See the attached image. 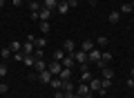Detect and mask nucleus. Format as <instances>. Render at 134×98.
I'll return each instance as SVG.
<instances>
[{
  "label": "nucleus",
  "mask_w": 134,
  "mask_h": 98,
  "mask_svg": "<svg viewBox=\"0 0 134 98\" xmlns=\"http://www.w3.org/2000/svg\"><path fill=\"white\" fill-rule=\"evenodd\" d=\"M100 54H103V51L94 47L92 51H87V62H96V65H98V62H100Z\"/></svg>",
  "instance_id": "f257e3e1"
},
{
  "label": "nucleus",
  "mask_w": 134,
  "mask_h": 98,
  "mask_svg": "<svg viewBox=\"0 0 134 98\" xmlns=\"http://www.w3.org/2000/svg\"><path fill=\"white\" fill-rule=\"evenodd\" d=\"M74 60H76V65H87V51H74Z\"/></svg>",
  "instance_id": "f03ea898"
},
{
  "label": "nucleus",
  "mask_w": 134,
  "mask_h": 98,
  "mask_svg": "<svg viewBox=\"0 0 134 98\" xmlns=\"http://www.w3.org/2000/svg\"><path fill=\"white\" fill-rule=\"evenodd\" d=\"M76 94L78 96H87V94H92V89H90V83H81V85H76Z\"/></svg>",
  "instance_id": "7ed1b4c3"
},
{
  "label": "nucleus",
  "mask_w": 134,
  "mask_h": 98,
  "mask_svg": "<svg viewBox=\"0 0 134 98\" xmlns=\"http://www.w3.org/2000/svg\"><path fill=\"white\" fill-rule=\"evenodd\" d=\"M47 69L52 71V76H58V74H60V71H63V65H60V62H58V60H52V62H49V65H47Z\"/></svg>",
  "instance_id": "20e7f679"
},
{
  "label": "nucleus",
  "mask_w": 134,
  "mask_h": 98,
  "mask_svg": "<svg viewBox=\"0 0 134 98\" xmlns=\"http://www.w3.org/2000/svg\"><path fill=\"white\" fill-rule=\"evenodd\" d=\"M63 49H65V54H74L76 51V42H74L72 38H67V40L63 42Z\"/></svg>",
  "instance_id": "39448f33"
},
{
  "label": "nucleus",
  "mask_w": 134,
  "mask_h": 98,
  "mask_svg": "<svg viewBox=\"0 0 134 98\" xmlns=\"http://www.w3.org/2000/svg\"><path fill=\"white\" fill-rule=\"evenodd\" d=\"M60 65H63V67H69V69H72V67L76 65V60H74V54H65V58L60 60Z\"/></svg>",
  "instance_id": "423d86ee"
},
{
  "label": "nucleus",
  "mask_w": 134,
  "mask_h": 98,
  "mask_svg": "<svg viewBox=\"0 0 134 98\" xmlns=\"http://www.w3.org/2000/svg\"><path fill=\"white\" fill-rule=\"evenodd\" d=\"M36 78H38L40 83H45V85H49V80H52L54 76H52V71H49V69H45V71H40V74L36 76Z\"/></svg>",
  "instance_id": "0eeeda50"
},
{
  "label": "nucleus",
  "mask_w": 134,
  "mask_h": 98,
  "mask_svg": "<svg viewBox=\"0 0 134 98\" xmlns=\"http://www.w3.org/2000/svg\"><path fill=\"white\" fill-rule=\"evenodd\" d=\"M92 78H94V76H92V71L83 65V67H81V83H90Z\"/></svg>",
  "instance_id": "6e6552de"
},
{
  "label": "nucleus",
  "mask_w": 134,
  "mask_h": 98,
  "mask_svg": "<svg viewBox=\"0 0 134 98\" xmlns=\"http://www.w3.org/2000/svg\"><path fill=\"white\" fill-rule=\"evenodd\" d=\"M34 47H36V45H34L31 40H27V42L23 45V54H25V56H34V51H36Z\"/></svg>",
  "instance_id": "1a4fd4ad"
},
{
  "label": "nucleus",
  "mask_w": 134,
  "mask_h": 98,
  "mask_svg": "<svg viewBox=\"0 0 134 98\" xmlns=\"http://www.w3.org/2000/svg\"><path fill=\"white\" fill-rule=\"evenodd\" d=\"M98 69L103 71V78H105V80H112V78H114V69H112V67L103 65V67H98Z\"/></svg>",
  "instance_id": "9d476101"
},
{
  "label": "nucleus",
  "mask_w": 134,
  "mask_h": 98,
  "mask_svg": "<svg viewBox=\"0 0 134 98\" xmlns=\"http://www.w3.org/2000/svg\"><path fill=\"white\" fill-rule=\"evenodd\" d=\"M63 91H65V96L67 94H74L76 91V85H74L72 80H65V83H63Z\"/></svg>",
  "instance_id": "9b49d317"
},
{
  "label": "nucleus",
  "mask_w": 134,
  "mask_h": 98,
  "mask_svg": "<svg viewBox=\"0 0 134 98\" xmlns=\"http://www.w3.org/2000/svg\"><path fill=\"white\" fill-rule=\"evenodd\" d=\"M49 87H52L54 91H58V89H63V80L58 78V76H54V78L49 80Z\"/></svg>",
  "instance_id": "f8f14e48"
},
{
  "label": "nucleus",
  "mask_w": 134,
  "mask_h": 98,
  "mask_svg": "<svg viewBox=\"0 0 134 98\" xmlns=\"http://www.w3.org/2000/svg\"><path fill=\"white\" fill-rule=\"evenodd\" d=\"M52 14H54L52 9H47V7H43V9L38 11V18H40V20H47V22H49V18H52Z\"/></svg>",
  "instance_id": "ddd939ff"
},
{
  "label": "nucleus",
  "mask_w": 134,
  "mask_h": 98,
  "mask_svg": "<svg viewBox=\"0 0 134 98\" xmlns=\"http://www.w3.org/2000/svg\"><path fill=\"white\" fill-rule=\"evenodd\" d=\"M110 62H112V54H110V51H103V54H100V62H98V67L110 65Z\"/></svg>",
  "instance_id": "4468645a"
},
{
  "label": "nucleus",
  "mask_w": 134,
  "mask_h": 98,
  "mask_svg": "<svg viewBox=\"0 0 134 98\" xmlns=\"http://www.w3.org/2000/svg\"><path fill=\"white\" fill-rule=\"evenodd\" d=\"M58 78H60L63 83H65V80H69V78H72V69H69V67H63V71L58 74Z\"/></svg>",
  "instance_id": "2eb2a0df"
},
{
  "label": "nucleus",
  "mask_w": 134,
  "mask_h": 98,
  "mask_svg": "<svg viewBox=\"0 0 134 98\" xmlns=\"http://www.w3.org/2000/svg\"><path fill=\"white\" fill-rule=\"evenodd\" d=\"M94 47H96V42L92 40V38H87V40H83V47H81V49H83V51H92Z\"/></svg>",
  "instance_id": "dca6fc26"
},
{
  "label": "nucleus",
  "mask_w": 134,
  "mask_h": 98,
  "mask_svg": "<svg viewBox=\"0 0 134 98\" xmlns=\"http://www.w3.org/2000/svg\"><path fill=\"white\" fill-rule=\"evenodd\" d=\"M107 20H110L112 25H119V20H121V11H110V16H107Z\"/></svg>",
  "instance_id": "f3484780"
},
{
  "label": "nucleus",
  "mask_w": 134,
  "mask_h": 98,
  "mask_svg": "<svg viewBox=\"0 0 134 98\" xmlns=\"http://www.w3.org/2000/svg\"><path fill=\"white\" fill-rule=\"evenodd\" d=\"M45 69H47V62H45V60H36L34 71H36V74H40V71H45Z\"/></svg>",
  "instance_id": "a211bd4d"
},
{
  "label": "nucleus",
  "mask_w": 134,
  "mask_h": 98,
  "mask_svg": "<svg viewBox=\"0 0 134 98\" xmlns=\"http://www.w3.org/2000/svg\"><path fill=\"white\" fill-rule=\"evenodd\" d=\"M43 9V2H38V0H29V11H40Z\"/></svg>",
  "instance_id": "6ab92c4d"
},
{
  "label": "nucleus",
  "mask_w": 134,
  "mask_h": 98,
  "mask_svg": "<svg viewBox=\"0 0 134 98\" xmlns=\"http://www.w3.org/2000/svg\"><path fill=\"white\" fill-rule=\"evenodd\" d=\"M38 31H43L45 36L49 33V22H47V20H40V22H38Z\"/></svg>",
  "instance_id": "aec40b11"
},
{
  "label": "nucleus",
  "mask_w": 134,
  "mask_h": 98,
  "mask_svg": "<svg viewBox=\"0 0 134 98\" xmlns=\"http://www.w3.org/2000/svg\"><path fill=\"white\" fill-rule=\"evenodd\" d=\"M43 7H47V9H56V7H58V0H43Z\"/></svg>",
  "instance_id": "412c9836"
},
{
  "label": "nucleus",
  "mask_w": 134,
  "mask_h": 98,
  "mask_svg": "<svg viewBox=\"0 0 134 98\" xmlns=\"http://www.w3.org/2000/svg\"><path fill=\"white\" fill-rule=\"evenodd\" d=\"M90 89H92V91H98V89H100V80L98 78H92L90 80Z\"/></svg>",
  "instance_id": "4be33fe9"
},
{
  "label": "nucleus",
  "mask_w": 134,
  "mask_h": 98,
  "mask_svg": "<svg viewBox=\"0 0 134 98\" xmlns=\"http://www.w3.org/2000/svg\"><path fill=\"white\" fill-rule=\"evenodd\" d=\"M56 11H58V14H67V11H69V5H67V2H58Z\"/></svg>",
  "instance_id": "5701e85b"
},
{
  "label": "nucleus",
  "mask_w": 134,
  "mask_h": 98,
  "mask_svg": "<svg viewBox=\"0 0 134 98\" xmlns=\"http://www.w3.org/2000/svg\"><path fill=\"white\" fill-rule=\"evenodd\" d=\"M94 42H96V45H98V47H107V42H110V40H107L105 36H98V38H96Z\"/></svg>",
  "instance_id": "b1692460"
},
{
  "label": "nucleus",
  "mask_w": 134,
  "mask_h": 98,
  "mask_svg": "<svg viewBox=\"0 0 134 98\" xmlns=\"http://www.w3.org/2000/svg\"><path fill=\"white\" fill-rule=\"evenodd\" d=\"M25 65H27V67H31V69H34V65H36V58H34V56H25Z\"/></svg>",
  "instance_id": "393cba45"
},
{
  "label": "nucleus",
  "mask_w": 134,
  "mask_h": 98,
  "mask_svg": "<svg viewBox=\"0 0 134 98\" xmlns=\"http://www.w3.org/2000/svg\"><path fill=\"white\" fill-rule=\"evenodd\" d=\"M63 58H65V51H63V49H56V51H54V60H58V62H60Z\"/></svg>",
  "instance_id": "a878e982"
},
{
  "label": "nucleus",
  "mask_w": 134,
  "mask_h": 98,
  "mask_svg": "<svg viewBox=\"0 0 134 98\" xmlns=\"http://www.w3.org/2000/svg\"><path fill=\"white\" fill-rule=\"evenodd\" d=\"M11 56V49L9 47H2V49H0V58H9Z\"/></svg>",
  "instance_id": "bb28decb"
},
{
  "label": "nucleus",
  "mask_w": 134,
  "mask_h": 98,
  "mask_svg": "<svg viewBox=\"0 0 134 98\" xmlns=\"http://www.w3.org/2000/svg\"><path fill=\"white\" fill-rule=\"evenodd\" d=\"M9 49H11V51H23V45H20V42H11V45H9Z\"/></svg>",
  "instance_id": "cd10ccee"
},
{
  "label": "nucleus",
  "mask_w": 134,
  "mask_h": 98,
  "mask_svg": "<svg viewBox=\"0 0 134 98\" xmlns=\"http://www.w3.org/2000/svg\"><path fill=\"white\" fill-rule=\"evenodd\" d=\"M34 58H36V60H45V51L43 49H36V51H34Z\"/></svg>",
  "instance_id": "c85d7f7f"
},
{
  "label": "nucleus",
  "mask_w": 134,
  "mask_h": 98,
  "mask_svg": "<svg viewBox=\"0 0 134 98\" xmlns=\"http://www.w3.org/2000/svg\"><path fill=\"white\" fill-rule=\"evenodd\" d=\"M36 47H38V49H45V47H47V40H45V38H36Z\"/></svg>",
  "instance_id": "c756f323"
},
{
  "label": "nucleus",
  "mask_w": 134,
  "mask_h": 98,
  "mask_svg": "<svg viewBox=\"0 0 134 98\" xmlns=\"http://www.w3.org/2000/svg\"><path fill=\"white\" fill-rule=\"evenodd\" d=\"M14 58H16L18 62H23V60H25V54H23V51H14Z\"/></svg>",
  "instance_id": "7c9ffc66"
},
{
  "label": "nucleus",
  "mask_w": 134,
  "mask_h": 98,
  "mask_svg": "<svg viewBox=\"0 0 134 98\" xmlns=\"http://www.w3.org/2000/svg\"><path fill=\"white\" fill-rule=\"evenodd\" d=\"M5 76H7V65L0 62V78H5Z\"/></svg>",
  "instance_id": "2f4dec72"
},
{
  "label": "nucleus",
  "mask_w": 134,
  "mask_h": 98,
  "mask_svg": "<svg viewBox=\"0 0 134 98\" xmlns=\"http://www.w3.org/2000/svg\"><path fill=\"white\" fill-rule=\"evenodd\" d=\"M7 91H9V85H7V83H0V94H7Z\"/></svg>",
  "instance_id": "473e14b6"
},
{
  "label": "nucleus",
  "mask_w": 134,
  "mask_h": 98,
  "mask_svg": "<svg viewBox=\"0 0 134 98\" xmlns=\"http://www.w3.org/2000/svg\"><path fill=\"white\" fill-rule=\"evenodd\" d=\"M130 11H132V5H123L121 7V14H130Z\"/></svg>",
  "instance_id": "72a5a7b5"
},
{
  "label": "nucleus",
  "mask_w": 134,
  "mask_h": 98,
  "mask_svg": "<svg viewBox=\"0 0 134 98\" xmlns=\"http://www.w3.org/2000/svg\"><path fill=\"white\" fill-rule=\"evenodd\" d=\"M67 5H69V9H74V7H78V0H67Z\"/></svg>",
  "instance_id": "f704fd0d"
},
{
  "label": "nucleus",
  "mask_w": 134,
  "mask_h": 98,
  "mask_svg": "<svg viewBox=\"0 0 134 98\" xmlns=\"http://www.w3.org/2000/svg\"><path fill=\"white\" fill-rule=\"evenodd\" d=\"M125 85H127L130 89H134V78H127V83H125Z\"/></svg>",
  "instance_id": "c9c22d12"
},
{
  "label": "nucleus",
  "mask_w": 134,
  "mask_h": 98,
  "mask_svg": "<svg viewBox=\"0 0 134 98\" xmlns=\"http://www.w3.org/2000/svg\"><path fill=\"white\" fill-rule=\"evenodd\" d=\"M11 5H14V7H20V5H23V0H11Z\"/></svg>",
  "instance_id": "e433bc0d"
},
{
  "label": "nucleus",
  "mask_w": 134,
  "mask_h": 98,
  "mask_svg": "<svg viewBox=\"0 0 134 98\" xmlns=\"http://www.w3.org/2000/svg\"><path fill=\"white\" fill-rule=\"evenodd\" d=\"M83 98H94V91H92V94H87V96H83Z\"/></svg>",
  "instance_id": "4c0bfd02"
},
{
  "label": "nucleus",
  "mask_w": 134,
  "mask_h": 98,
  "mask_svg": "<svg viewBox=\"0 0 134 98\" xmlns=\"http://www.w3.org/2000/svg\"><path fill=\"white\" fill-rule=\"evenodd\" d=\"M130 78H134V67H132V71H130Z\"/></svg>",
  "instance_id": "58836bf2"
},
{
  "label": "nucleus",
  "mask_w": 134,
  "mask_h": 98,
  "mask_svg": "<svg viewBox=\"0 0 134 98\" xmlns=\"http://www.w3.org/2000/svg\"><path fill=\"white\" fill-rule=\"evenodd\" d=\"M5 2H7V0H0V7H5Z\"/></svg>",
  "instance_id": "ea45409f"
},
{
  "label": "nucleus",
  "mask_w": 134,
  "mask_h": 98,
  "mask_svg": "<svg viewBox=\"0 0 134 98\" xmlns=\"http://www.w3.org/2000/svg\"><path fill=\"white\" fill-rule=\"evenodd\" d=\"M130 5H132V9H134V0H132V2H130Z\"/></svg>",
  "instance_id": "a19ab883"
},
{
  "label": "nucleus",
  "mask_w": 134,
  "mask_h": 98,
  "mask_svg": "<svg viewBox=\"0 0 134 98\" xmlns=\"http://www.w3.org/2000/svg\"><path fill=\"white\" fill-rule=\"evenodd\" d=\"M58 2H67V0H58Z\"/></svg>",
  "instance_id": "79ce46f5"
},
{
  "label": "nucleus",
  "mask_w": 134,
  "mask_h": 98,
  "mask_svg": "<svg viewBox=\"0 0 134 98\" xmlns=\"http://www.w3.org/2000/svg\"><path fill=\"white\" fill-rule=\"evenodd\" d=\"M107 98H112V96H107Z\"/></svg>",
  "instance_id": "37998d69"
},
{
  "label": "nucleus",
  "mask_w": 134,
  "mask_h": 98,
  "mask_svg": "<svg viewBox=\"0 0 134 98\" xmlns=\"http://www.w3.org/2000/svg\"><path fill=\"white\" fill-rule=\"evenodd\" d=\"M127 98H132V96H127Z\"/></svg>",
  "instance_id": "c03bdc74"
},
{
  "label": "nucleus",
  "mask_w": 134,
  "mask_h": 98,
  "mask_svg": "<svg viewBox=\"0 0 134 98\" xmlns=\"http://www.w3.org/2000/svg\"><path fill=\"white\" fill-rule=\"evenodd\" d=\"M0 60H2V58H0Z\"/></svg>",
  "instance_id": "a18cd8bd"
},
{
  "label": "nucleus",
  "mask_w": 134,
  "mask_h": 98,
  "mask_svg": "<svg viewBox=\"0 0 134 98\" xmlns=\"http://www.w3.org/2000/svg\"><path fill=\"white\" fill-rule=\"evenodd\" d=\"M132 91H134V89H132Z\"/></svg>",
  "instance_id": "49530a36"
}]
</instances>
